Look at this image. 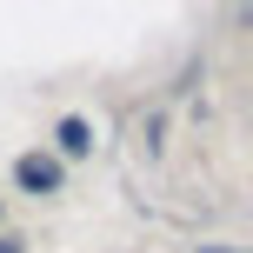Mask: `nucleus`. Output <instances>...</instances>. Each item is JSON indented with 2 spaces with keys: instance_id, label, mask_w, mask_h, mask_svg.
<instances>
[{
  "instance_id": "nucleus-1",
  "label": "nucleus",
  "mask_w": 253,
  "mask_h": 253,
  "mask_svg": "<svg viewBox=\"0 0 253 253\" xmlns=\"http://www.w3.org/2000/svg\"><path fill=\"white\" fill-rule=\"evenodd\" d=\"M13 180H20L27 193H60V160H47V153H20V160H13Z\"/></svg>"
},
{
  "instance_id": "nucleus-2",
  "label": "nucleus",
  "mask_w": 253,
  "mask_h": 253,
  "mask_svg": "<svg viewBox=\"0 0 253 253\" xmlns=\"http://www.w3.org/2000/svg\"><path fill=\"white\" fill-rule=\"evenodd\" d=\"M53 140H60V153H67V160H87V153H93V126L80 120V114H67Z\"/></svg>"
},
{
  "instance_id": "nucleus-3",
  "label": "nucleus",
  "mask_w": 253,
  "mask_h": 253,
  "mask_svg": "<svg viewBox=\"0 0 253 253\" xmlns=\"http://www.w3.org/2000/svg\"><path fill=\"white\" fill-rule=\"evenodd\" d=\"M0 253H27V247H20V240H0Z\"/></svg>"
},
{
  "instance_id": "nucleus-4",
  "label": "nucleus",
  "mask_w": 253,
  "mask_h": 253,
  "mask_svg": "<svg viewBox=\"0 0 253 253\" xmlns=\"http://www.w3.org/2000/svg\"><path fill=\"white\" fill-rule=\"evenodd\" d=\"M200 253H233V247H200Z\"/></svg>"
}]
</instances>
